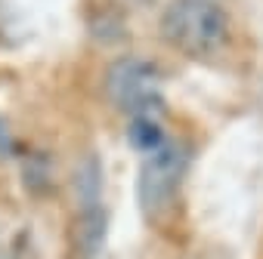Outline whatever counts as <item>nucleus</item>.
<instances>
[{
  "label": "nucleus",
  "instance_id": "obj_4",
  "mask_svg": "<svg viewBox=\"0 0 263 259\" xmlns=\"http://www.w3.org/2000/svg\"><path fill=\"white\" fill-rule=\"evenodd\" d=\"M74 241L81 247V253L87 259H93L102 244H105V210L102 204L96 207H81L78 210V219H74Z\"/></svg>",
  "mask_w": 263,
  "mask_h": 259
},
{
  "label": "nucleus",
  "instance_id": "obj_1",
  "mask_svg": "<svg viewBox=\"0 0 263 259\" xmlns=\"http://www.w3.org/2000/svg\"><path fill=\"white\" fill-rule=\"evenodd\" d=\"M161 37L189 59H211L229 40V16L214 0H171L161 16Z\"/></svg>",
  "mask_w": 263,
  "mask_h": 259
},
{
  "label": "nucleus",
  "instance_id": "obj_6",
  "mask_svg": "<svg viewBox=\"0 0 263 259\" xmlns=\"http://www.w3.org/2000/svg\"><path fill=\"white\" fill-rule=\"evenodd\" d=\"M10 152H13V136H10L7 123L0 120V155H10Z\"/></svg>",
  "mask_w": 263,
  "mask_h": 259
},
{
  "label": "nucleus",
  "instance_id": "obj_3",
  "mask_svg": "<svg viewBox=\"0 0 263 259\" xmlns=\"http://www.w3.org/2000/svg\"><path fill=\"white\" fill-rule=\"evenodd\" d=\"M105 96L108 102L130 117L140 114H155L161 111V83H158V68L146 59L124 56L108 65L105 71Z\"/></svg>",
  "mask_w": 263,
  "mask_h": 259
},
{
  "label": "nucleus",
  "instance_id": "obj_5",
  "mask_svg": "<svg viewBox=\"0 0 263 259\" xmlns=\"http://www.w3.org/2000/svg\"><path fill=\"white\" fill-rule=\"evenodd\" d=\"M127 139H130L134 148H140L143 155H149V152H155L164 142V130H161V123H158L155 114H140V117H130Z\"/></svg>",
  "mask_w": 263,
  "mask_h": 259
},
{
  "label": "nucleus",
  "instance_id": "obj_2",
  "mask_svg": "<svg viewBox=\"0 0 263 259\" xmlns=\"http://www.w3.org/2000/svg\"><path fill=\"white\" fill-rule=\"evenodd\" d=\"M186 167H189L186 145L171 142V139H164L155 152H149L143 158L137 195H140V207L149 219H161L164 213H171V207L177 204Z\"/></svg>",
  "mask_w": 263,
  "mask_h": 259
}]
</instances>
